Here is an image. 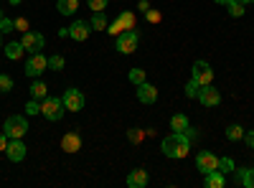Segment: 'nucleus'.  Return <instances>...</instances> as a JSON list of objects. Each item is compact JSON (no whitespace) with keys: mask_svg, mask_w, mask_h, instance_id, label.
Wrapping results in <instances>:
<instances>
[{"mask_svg":"<svg viewBox=\"0 0 254 188\" xmlns=\"http://www.w3.org/2000/svg\"><path fill=\"white\" fill-rule=\"evenodd\" d=\"M219 171L226 176V173H231V171H234V160H231V158H219Z\"/></svg>","mask_w":254,"mask_h":188,"instance_id":"nucleus-27","label":"nucleus"},{"mask_svg":"<svg viewBox=\"0 0 254 188\" xmlns=\"http://www.w3.org/2000/svg\"><path fill=\"white\" fill-rule=\"evenodd\" d=\"M49 69L61 71V69H64V56H51V59H49Z\"/></svg>","mask_w":254,"mask_h":188,"instance_id":"nucleus-31","label":"nucleus"},{"mask_svg":"<svg viewBox=\"0 0 254 188\" xmlns=\"http://www.w3.org/2000/svg\"><path fill=\"white\" fill-rule=\"evenodd\" d=\"M26 115H41V104H38L36 99H31V102L26 104Z\"/></svg>","mask_w":254,"mask_h":188,"instance_id":"nucleus-34","label":"nucleus"},{"mask_svg":"<svg viewBox=\"0 0 254 188\" xmlns=\"http://www.w3.org/2000/svg\"><path fill=\"white\" fill-rule=\"evenodd\" d=\"M20 44H23V49L28 54H41V49L46 46V38L41 33H36V31H26L23 38H20Z\"/></svg>","mask_w":254,"mask_h":188,"instance_id":"nucleus-6","label":"nucleus"},{"mask_svg":"<svg viewBox=\"0 0 254 188\" xmlns=\"http://www.w3.org/2000/svg\"><path fill=\"white\" fill-rule=\"evenodd\" d=\"M0 49H3V41H0Z\"/></svg>","mask_w":254,"mask_h":188,"instance_id":"nucleus-44","label":"nucleus"},{"mask_svg":"<svg viewBox=\"0 0 254 188\" xmlns=\"http://www.w3.org/2000/svg\"><path fill=\"white\" fill-rule=\"evenodd\" d=\"M145 137V130H127V140L130 142H140Z\"/></svg>","mask_w":254,"mask_h":188,"instance_id":"nucleus-33","label":"nucleus"},{"mask_svg":"<svg viewBox=\"0 0 254 188\" xmlns=\"http://www.w3.org/2000/svg\"><path fill=\"white\" fill-rule=\"evenodd\" d=\"M237 183L244 188H254V168H244L237 173Z\"/></svg>","mask_w":254,"mask_h":188,"instance_id":"nucleus-17","label":"nucleus"},{"mask_svg":"<svg viewBox=\"0 0 254 188\" xmlns=\"http://www.w3.org/2000/svg\"><path fill=\"white\" fill-rule=\"evenodd\" d=\"M15 31H23V33H26V31H28V20H26V18H18V20H15Z\"/></svg>","mask_w":254,"mask_h":188,"instance_id":"nucleus-37","label":"nucleus"},{"mask_svg":"<svg viewBox=\"0 0 254 188\" xmlns=\"http://www.w3.org/2000/svg\"><path fill=\"white\" fill-rule=\"evenodd\" d=\"M46 92H49V87L44 84V81H33V87H31L33 99H46Z\"/></svg>","mask_w":254,"mask_h":188,"instance_id":"nucleus-22","label":"nucleus"},{"mask_svg":"<svg viewBox=\"0 0 254 188\" xmlns=\"http://www.w3.org/2000/svg\"><path fill=\"white\" fill-rule=\"evenodd\" d=\"M89 26H92V31H107V18H104V13H94L92 15V20H89Z\"/></svg>","mask_w":254,"mask_h":188,"instance_id":"nucleus-20","label":"nucleus"},{"mask_svg":"<svg viewBox=\"0 0 254 188\" xmlns=\"http://www.w3.org/2000/svg\"><path fill=\"white\" fill-rule=\"evenodd\" d=\"M249 148H254V130H249V132H244V137H242Z\"/></svg>","mask_w":254,"mask_h":188,"instance_id":"nucleus-38","label":"nucleus"},{"mask_svg":"<svg viewBox=\"0 0 254 188\" xmlns=\"http://www.w3.org/2000/svg\"><path fill=\"white\" fill-rule=\"evenodd\" d=\"M125 28H122V23H120V20H115V23H110L107 26V33H112V36H120Z\"/></svg>","mask_w":254,"mask_h":188,"instance_id":"nucleus-36","label":"nucleus"},{"mask_svg":"<svg viewBox=\"0 0 254 188\" xmlns=\"http://www.w3.org/2000/svg\"><path fill=\"white\" fill-rule=\"evenodd\" d=\"M23 54H26V49H23V44H20V41H13V44H8V46H5V56H8V59H13V61H18Z\"/></svg>","mask_w":254,"mask_h":188,"instance_id":"nucleus-19","label":"nucleus"},{"mask_svg":"<svg viewBox=\"0 0 254 188\" xmlns=\"http://www.w3.org/2000/svg\"><path fill=\"white\" fill-rule=\"evenodd\" d=\"M26 130H28L26 117H20V115H10V117L5 120V135H8L10 140L23 137V135H26Z\"/></svg>","mask_w":254,"mask_h":188,"instance_id":"nucleus-3","label":"nucleus"},{"mask_svg":"<svg viewBox=\"0 0 254 188\" xmlns=\"http://www.w3.org/2000/svg\"><path fill=\"white\" fill-rule=\"evenodd\" d=\"M171 127H173V132H186L188 130V117L186 115H173Z\"/></svg>","mask_w":254,"mask_h":188,"instance_id":"nucleus-21","label":"nucleus"},{"mask_svg":"<svg viewBox=\"0 0 254 188\" xmlns=\"http://www.w3.org/2000/svg\"><path fill=\"white\" fill-rule=\"evenodd\" d=\"M214 3H219V5H229L231 0H214Z\"/></svg>","mask_w":254,"mask_h":188,"instance_id":"nucleus-41","label":"nucleus"},{"mask_svg":"<svg viewBox=\"0 0 254 188\" xmlns=\"http://www.w3.org/2000/svg\"><path fill=\"white\" fill-rule=\"evenodd\" d=\"M137 8H140L142 13H147V10H150V3H147V0H140V3H137Z\"/></svg>","mask_w":254,"mask_h":188,"instance_id":"nucleus-40","label":"nucleus"},{"mask_svg":"<svg viewBox=\"0 0 254 188\" xmlns=\"http://www.w3.org/2000/svg\"><path fill=\"white\" fill-rule=\"evenodd\" d=\"M196 165H198V171L206 176V173H211V171L219 168V158H216L214 153H208V150H201V153L196 155Z\"/></svg>","mask_w":254,"mask_h":188,"instance_id":"nucleus-7","label":"nucleus"},{"mask_svg":"<svg viewBox=\"0 0 254 188\" xmlns=\"http://www.w3.org/2000/svg\"><path fill=\"white\" fill-rule=\"evenodd\" d=\"M0 31H3V33H10V31H15V20L13 18H0Z\"/></svg>","mask_w":254,"mask_h":188,"instance_id":"nucleus-28","label":"nucleus"},{"mask_svg":"<svg viewBox=\"0 0 254 188\" xmlns=\"http://www.w3.org/2000/svg\"><path fill=\"white\" fill-rule=\"evenodd\" d=\"M145 18H147V23H160L163 15H160V10H153V8H150V10L145 13Z\"/></svg>","mask_w":254,"mask_h":188,"instance_id":"nucleus-35","label":"nucleus"},{"mask_svg":"<svg viewBox=\"0 0 254 188\" xmlns=\"http://www.w3.org/2000/svg\"><path fill=\"white\" fill-rule=\"evenodd\" d=\"M8 140H10V137H8L5 132H0V153H5V148H8Z\"/></svg>","mask_w":254,"mask_h":188,"instance_id":"nucleus-39","label":"nucleus"},{"mask_svg":"<svg viewBox=\"0 0 254 188\" xmlns=\"http://www.w3.org/2000/svg\"><path fill=\"white\" fill-rule=\"evenodd\" d=\"M127 186L130 188H145L147 186V171H142V168L132 171L130 176H127Z\"/></svg>","mask_w":254,"mask_h":188,"instance_id":"nucleus-16","label":"nucleus"},{"mask_svg":"<svg viewBox=\"0 0 254 188\" xmlns=\"http://www.w3.org/2000/svg\"><path fill=\"white\" fill-rule=\"evenodd\" d=\"M61 148L66 150V153H79V150H81V135H79L76 130L66 132V135L61 137Z\"/></svg>","mask_w":254,"mask_h":188,"instance_id":"nucleus-12","label":"nucleus"},{"mask_svg":"<svg viewBox=\"0 0 254 188\" xmlns=\"http://www.w3.org/2000/svg\"><path fill=\"white\" fill-rule=\"evenodd\" d=\"M61 99H64V107H66L69 112H81L84 102H87V97L81 94V89H66Z\"/></svg>","mask_w":254,"mask_h":188,"instance_id":"nucleus-5","label":"nucleus"},{"mask_svg":"<svg viewBox=\"0 0 254 188\" xmlns=\"http://www.w3.org/2000/svg\"><path fill=\"white\" fill-rule=\"evenodd\" d=\"M239 3H244V5H252V3H254V0H239Z\"/></svg>","mask_w":254,"mask_h":188,"instance_id":"nucleus-42","label":"nucleus"},{"mask_svg":"<svg viewBox=\"0 0 254 188\" xmlns=\"http://www.w3.org/2000/svg\"><path fill=\"white\" fill-rule=\"evenodd\" d=\"M120 23H122V28L125 31H130V28H135V13H120Z\"/></svg>","mask_w":254,"mask_h":188,"instance_id":"nucleus-24","label":"nucleus"},{"mask_svg":"<svg viewBox=\"0 0 254 188\" xmlns=\"http://www.w3.org/2000/svg\"><path fill=\"white\" fill-rule=\"evenodd\" d=\"M13 89V79L5 76V74H0V92H10Z\"/></svg>","mask_w":254,"mask_h":188,"instance_id":"nucleus-32","label":"nucleus"},{"mask_svg":"<svg viewBox=\"0 0 254 188\" xmlns=\"http://www.w3.org/2000/svg\"><path fill=\"white\" fill-rule=\"evenodd\" d=\"M0 36H3V31H0Z\"/></svg>","mask_w":254,"mask_h":188,"instance_id":"nucleus-46","label":"nucleus"},{"mask_svg":"<svg viewBox=\"0 0 254 188\" xmlns=\"http://www.w3.org/2000/svg\"><path fill=\"white\" fill-rule=\"evenodd\" d=\"M137 41H140V36H137V31H122L120 36H117V51L120 54H132L135 49H137Z\"/></svg>","mask_w":254,"mask_h":188,"instance_id":"nucleus-4","label":"nucleus"},{"mask_svg":"<svg viewBox=\"0 0 254 188\" xmlns=\"http://www.w3.org/2000/svg\"><path fill=\"white\" fill-rule=\"evenodd\" d=\"M10 3H13V5H18V3H20V0H10Z\"/></svg>","mask_w":254,"mask_h":188,"instance_id":"nucleus-43","label":"nucleus"},{"mask_svg":"<svg viewBox=\"0 0 254 188\" xmlns=\"http://www.w3.org/2000/svg\"><path fill=\"white\" fill-rule=\"evenodd\" d=\"M87 5H89L94 13H102L104 8H107V0H87Z\"/></svg>","mask_w":254,"mask_h":188,"instance_id":"nucleus-30","label":"nucleus"},{"mask_svg":"<svg viewBox=\"0 0 254 188\" xmlns=\"http://www.w3.org/2000/svg\"><path fill=\"white\" fill-rule=\"evenodd\" d=\"M198 102L203 104V107H216V104L221 102V94H219V89H214L211 84H206V87H201V92H198Z\"/></svg>","mask_w":254,"mask_h":188,"instance_id":"nucleus-11","label":"nucleus"},{"mask_svg":"<svg viewBox=\"0 0 254 188\" xmlns=\"http://www.w3.org/2000/svg\"><path fill=\"white\" fill-rule=\"evenodd\" d=\"M137 99L142 104H153L158 99V89L153 84H147V81H142V84H137Z\"/></svg>","mask_w":254,"mask_h":188,"instance_id":"nucleus-13","label":"nucleus"},{"mask_svg":"<svg viewBox=\"0 0 254 188\" xmlns=\"http://www.w3.org/2000/svg\"><path fill=\"white\" fill-rule=\"evenodd\" d=\"M193 79L198 81L201 87H206V84L214 81V69H211L206 61H196V64H193Z\"/></svg>","mask_w":254,"mask_h":188,"instance_id":"nucleus-9","label":"nucleus"},{"mask_svg":"<svg viewBox=\"0 0 254 188\" xmlns=\"http://www.w3.org/2000/svg\"><path fill=\"white\" fill-rule=\"evenodd\" d=\"M203 186H206V188H224V186H226V178H224V173L216 168V171L206 173V178H203Z\"/></svg>","mask_w":254,"mask_h":188,"instance_id":"nucleus-15","label":"nucleus"},{"mask_svg":"<svg viewBox=\"0 0 254 188\" xmlns=\"http://www.w3.org/2000/svg\"><path fill=\"white\" fill-rule=\"evenodd\" d=\"M89 33H92V26L84 23V20H76V23H71V28H69V36L74 41H87Z\"/></svg>","mask_w":254,"mask_h":188,"instance_id":"nucleus-14","label":"nucleus"},{"mask_svg":"<svg viewBox=\"0 0 254 188\" xmlns=\"http://www.w3.org/2000/svg\"><path fill=\"white\" fill-rule=\"evenodd\" d=\"M244 3H239V0H231V3H229V15L231 18H242L244 15Z\"/></svg>","mask_w":254,"mask_h":188,"instance_id":"nucleus-23","label":"nucleus"},{"mask_svg":"<svg viewBox=\"0 0 254 188\" xmlns=\"http://www.w3.org/2000/svg\"><path fill=\"white\" fill-rule=\"evenodd\" d=\"M64 99H59V97H46L44 102H41V115H44L46 120H51V122H59L61 117H64Z\"/></svg>","mask_w":254,"mask_h":188,"instance_id":"nucleus-2","label":"nucleus"},{"mask_svg":"<svg viewBox=\"0 0 254 188\" xmlns=\"http://www.w3.org/2000/svg\"><path fill=\"white\" fill-rule=\"evenodd\" d=\"M130 81H132L135 87L142 84V81H145V71H142V69H132V71H130Z\"/></svg>","mask_w":254,"mask_h":188,"instance_id":"nucleus-29","label":"nucleus"},{"mask_svg":"<svg viewBox=\"0 0 254 188\" xmlns=\"http://www.w3.org/2000/svg\"><path fill=\"white\" fill-rule=\"evenodd\" d=\"M5 155H8V160H10V163H20V160L26 158V145L20 142V137H15V140H8Z\"/></svg>","mask_w":254,"mask_h":188,"instance_id":"nucleus-10","label":"nucleus"},{"mask_svg":"<svg viewBox=\"0 0 254 188\" xmlns=\"http://www.w3.org/2000/svg\"><path fill=\"white\" fill-rule=\"evenodd\" d=\"M190 150V140H188V132H171L168 137H163V153L173 160H181L186 158Z\"/></svg>","mask_w":254,"mask_h":188,"instance_id":"nucleus-1","label":"nucleus"},{"mask_svg":"<svg viewBox=\"0 0 254 188\" xmlns=\"http://www.w3.org/2000/svg\"><path fill=\"white\" fill-rule=\"evenodd\" d=\"M226 137L229 140H242L244 137V127H239V125H229V127H226Z\"/></svg>","mask_w":254,"mask_h":188,"instance_id":"nucleus-25","label":"nucleus"},{"mask_svg":"<svg viewBox=\"0 0 254 188\" xmlns=\"http://www.w3.org/2000/svg\"><path fill=\"white\" fill-rule=\"evenodd\" d=\"M198 92H201V84H198L193 76H190V81L186 84V94H188V97H198Z\"/></svg>","mask_w":254,"mask_h":188,"instance_id":"nucleus-26","label":"nucleus"},{"mask_svg":"<svg viewBox=\"0 0 254 188\" xmlns=\"http://www.w3.org/2000/svg\"><path fill=\"white\" fill-rule=\"evenodd\" d=\"M56 8H59V13H61V15H74V13H76V8H79V0H59Z\"/></svg>","mask_w":254,"mask_h":188,"instance_id":"nucleus-18","label":"nucleus"},{"mask_svg":"<svg viewBox=\"0 0 254 188\" xmlns=\"http://www.w3.org/2000/svg\"><path fill=\"white\" fill-rule=\"evenodd\" d=\"M49 69V59L41 56V54H31V59L26 61V74L28 76H38L41 71Z\"/></svg>","mask_w":254,"mask_h":188,"instance_id":"nucleus-8","label":"nucleus"},{"mask_svg":"<svg viewBox=\"0 0 254 188\" xmlns=\"http://www.w3.org/2000/svg\"><path fill=\"white\" fill-rule=\"evenodd\" d=\"M0 18H3V13H0Z\"/></svg>","mask_w":254,"mask_h":188,"instance_id":"nucleus-45","label":"nucleus"}]
</instances>
